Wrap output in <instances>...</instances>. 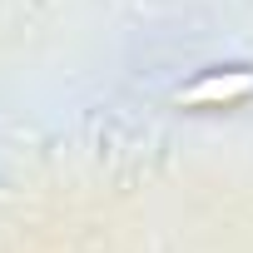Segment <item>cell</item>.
<instances>
[{
  "instance_id": "obj_1",
  "label": "cell",
  "mask_w": 253,
  "mask_h": 253,
  "mask_svg": "<svg viewBox=\"0 0 253 253\" xmlns=\"http://www.w3.org/2000/svg\"><path fill=\"white\" fill-rule=\"evenodd\" d=\"M248 89H253V75H213V80L179 89V104H218V99H238Z\"/></svg>"
}]
</instances>
